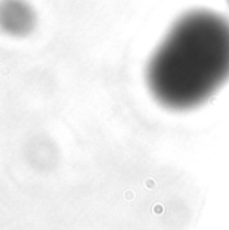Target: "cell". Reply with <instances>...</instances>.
Segmentation results:
<instances>
[{
  "instance_id": "cell-1",
  "label": "cell",
  "mask_w": 229,
  "mask_h": 230,
  "mask_svg": "<svg viewBox=\"0 0 229 230\" xmlns=\"http://www.w3.org/2000/svg\"><path fill=\"white\" fill-rule=\"evenodd\" d=\"M229 80V20L191 9L172 24L145 69L151 94L171 111L194 109Z\"/></svg>"
},
{
  "instance_id": "cell-2",
  "label": "cell",
  "mask_w": 229,
  "mask_h": 230,
  "mask_svg": "<svg viewBox=\"0 0 229 230\" xmlns=\"http://www.w3.org/2000/svg\"><path fill=\"white\" fill-rule=\"evenodd\" d=\"M226 1H228V4H229V0H226Z\"/></svg>"
}]
</instances>
